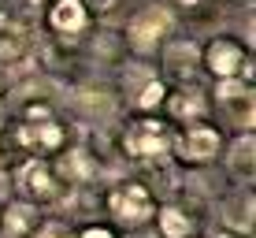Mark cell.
Segmentation results:
<instances>
[{"label":"cell","instance_id":"cell-8","mask_svg":"<svg viewBox=\"0 0 256 238\" xmlns=\"http://www.w3.org/2000/svg\"><path fill=\"white\" fill-rule=\"evenodd\" d=\"M212 101H216L226 127H234V130L256 127V90L249 78H223V82H216Z\"/></svg>","mask_w":256,"mask_h":238},{"label":"cell","instance_id":"cell-4","mask_svg":"<svg viewBox=\"0 0 256 238\" xmlns=\"http://www.w3.org/2000/svg\"><path fill=\"white\" fill-rule=\"evenodd\" d=\"M34 23H38L56 45L74 49L78 41L90 34L93 15L86 12L82 0H41V4H38V19H34Z\"/></svg>","mask_w":256,"mask_h":238},{"label":"cell","instance_id":"cell-14","mask_svg":"<svg viewBox=\"0 0 256 238\" xmlns=\"http://www.w3.org/2000/svg\"><path fill=\"white\" fill-rule=\"evenodd\" d=\"M38 219H41L38 205H30V201H22V197L4 201V205H0V238H26L38 227Z\"/></svg>","mask_w":256,"mask_h":238},{"label":"cell","instance_id":"cell-18","mask_svg":"<svg viewBox=\"0 0 256 238\" xmlns=\"http://www.w3.org/2000/svg\"><path fill=\"white\" fill-rule=\"evenodd\" d=\"M74 238H122V234L112 223H86L82 231H74Z\"/></svg>","mask_w":256,"mask_h":238},{"label":"cell","instance_id":"cell-7","mask_svg":"<svg viewBox=\"0 0 256 238\" xmlns=\"http://www.w3.org/2000/svg\"><path fill=\"white\" fill-rule=\"evenodd\" d=\"M200 75H208L212 82H223V78H249L252 82V49L226 38V34L212 38L208 45H200Z\"/></svg>","mask_w":256,"mask_h":238},{"label":"cell","instance_id":"cell-9","mask_svg":"<svg viewBox=\"0 0 256 238\" xmlns=\"http://www.w3.org/2000/svg\"><path fill=\"white\" fill-rule=\"evenodd\" d=\"M164 75L171 78L174 86H197L200 78V45L197 41H186V38H167L164 45Z\"/></svg>","mask_w":256,"mask_h":238},{"label":"cell","instance_id":"cell-5","mask_svg":"<svg viewBox=\"0 0 256 238\" xmlns=\"http://www.w3.org/2000/svg\"><path fill=\"white\" fill-rule=\"evenodd\" d=\"M174 26H178V15L171 12V8L164 4H152V8H141L134 19L126 23V30H122V41H126V49L134 52V56H152V52H160V45L167 38H174Z\"/></svg>","mask_w":256,"mask_h":238},{"label":"cell","instance_id":"cell-2","mask_svg":"<svg viewBox=\"0 0 256 238\" xmlns=\"http://www.w3.org/2000/svg\"><path fill=\"white\" fill-rule=\"evenodd\" d=\"M171 138H174V130L156 112L152 116H141L138 112L119 130V153H122V160L134 164V167H152V164L171 160Z\"/></svg>","mask_w":256,"mask_h":238},{"label":"cell","instance_id":"cell-22","mask_svg":"<svg viewBox=\"0 0 256 238\" xmlns=\"http://www.w3.org/2000/svg\"><path fill=\"white\" fill-rule=\"evenodd\" d=\"M8 97H12V93H8V90H4V86H0V112H4V104H8Z\"/></svg>","mask_w":256,"mask_h":238},{"label":"cell","instance_id":"cell-13","mask_svg":"<svg viewBox=\"0 0 256 238\" xmlns=\"http://www.w3.org/2000/svg\"><path fill=\"white\" fill-rule=\"evenodd\" d=\"M256 201H252V190L242 186L234 190L230 197L219 205V227H226V231H238V234H249L252 238V223H256Z\"/></svg>","mask_w":256,"mask_h":238},{"label":"cell","instance_id":"cell-3","mask_svg":"<svg viewBox=\"0 0 256 238\" xmlns=\"http://www.w3.org/2000/svg\"><path fill=\"white\" fill-rule=\"evenodd\" d=\"M104 205H108V216L116 219V227H122V231H141V227L152 223L160 201L152 197V190L145 186V179H116L108 186Z\"/></svg>","mask_w":256,"mask_h":238},{"label":"cell","instance_id":"cell-11","mask_svg":"<svg viewBox=\"0 0 256 238\" xmlns=\"http://www.w3.org/2000/svg\"><path fill=\"white\" fill-rule=\"evenodd\" d=\"M223 160L238 186H252L256 179V134L252 130H238L234 142L223 145Z\"/></svg>","mask_w":256,"mask_h":238},{"label":"cell","instance_id":"cell-12","mask_svg":"<svg viewBox=\"0 0 256 238\" xmlns=\"http://www.w3.org/2000/svg\"><path fill=\"white\" fill-rule=\"evenodd\" d=\"M152 223H156V238H197L200 234L197 216H193L186 205H178V201H164V205H156Z\"/></svg>","mask_w":256,"mask_h":238},{"label":"cell","instance_id":"cell-17","mask_svg":"<svg viewBox=\"0 0 256 238\" xmlns=\"http://www.w3.org/2000/svg\"><path fill=\"white\" fill-rule=\"evenodd\" d=\"M26 238H74V227L67 223V219H38V227H34Z\"/></svg>","mask_w":256,"mask_h":238},{"label":"cell","instance_id":"cell-23","mask_svg":"<svg viewBox=\"0 0 256 238\" xmlns=\"http://www.w3.org/2000/svg\"><path fill=\"white\" fill-rule=\"evenodd\" d=\"M0 19H4V0H0Z\"/></svg>","mask_w":256,"mask_h":238},{"label":"cell","instance_id":"cell-20","mask_svg":"<svg viewBox=\"0 0 256 238\" xmlns=\"http://www.w3.org/2000/svg\"><path fill=\"white\" fill-rule=\"evenodd\" d=\"M204 238H249V234H238V231H226V227H216V231H208Z\"/></svg>","mask_w":256,"mask_h":238},{"label":"cell","instance_id":"cell-6","mask_svg":"<svg viewBox=\"0 0 256 238\" xmlns=\"http://www.w3.org/2000/svg\"><path fill=\"white\" fill-rule=\"evenodd\" d=\"M223 130L212 123H186L182 134L171 138V160L178 167H208L223 156Z\"/></svg>","mask_w":256,"mask_h":238},{"label":"cell","instance_id":"cell-21","mask_svg":"<svg viewBox=\"0 0 256 238\" xmlns=\"http://www.w3.org/2000/svg\"><path fill=\"white\" fill-rule=\"evenodd\" d=\"M171 4H178V8H197L200 0H171Z\"/></svg>","mask_w":256,"mask_h":238},{"label":"cell","instance_id":"cell-16","mask_svg":"<svg viewBox=\"0 0 256 238\" xmlns=\"http://www.w3.org/2000/svg\"><path fill=\"white\" fill-rule=\"evenodd\" d=\"M167 101V82L160 75H145V82L134 90V112L141 116H152V112H160Z\"/></svg>","mask_w":256,"mask_h":238},{"label":"cell","instance_id":"cell-15","mask_svg":"<svg viewBox=\"0 0 256 238\" xmlns=\"http://www.w3.org/2000/svg\"><path fill=\"white\" fill-rule=\"evenodd\" d=\"M164 108L171 112V119H178L182 127L186 123H200L204 119V112H208V97L197 90V86H178V90H167V101H164Z\"/></svg>","mask_w":256,"mask_h":238},{"label":"cell","instance_id":"cell-19","mask_svg":"<svg viewBox=\"0 0 256 238\" xmlns=\"http://www.w3.org/2000/svg\"><path fill=\"white\" fill-rule=\"evenodd\" d=\"M82 4H86V12H90V15H104V12H112L119 0H82Z\"/></svg>","mask_w":256,"mask_h":238},{"label":"cell","instance_id":"cell-1","mask_svg":"<svg viewBox=\"0 0 256 238\" xmlns=\"http://www.w3.org/2000/svg\"><path fill=\"white\" fill-rule=\"evenodd\" d=\"M12 190H15V197L30 201L38 208H60L74 193V186L56 171L52 156H26V160H19L12 171Z\"/></svg>","mask_w":256,"mask_h":238},{"label":"cell","instance_id":"cell-10","mask_svg":"<svg viewBox=\"0 0 256 238\" xmlns=\"http://www.w3.org/2000/svg\"><path fill=\"white\" fill-rule=\"evenodd\" d=\"M34 38H38V30L30 23L12 19L4 12V19H0V67H22L34 56Z\"/></svg>","mask_w":256,"mask_h":238}]
</instances>
